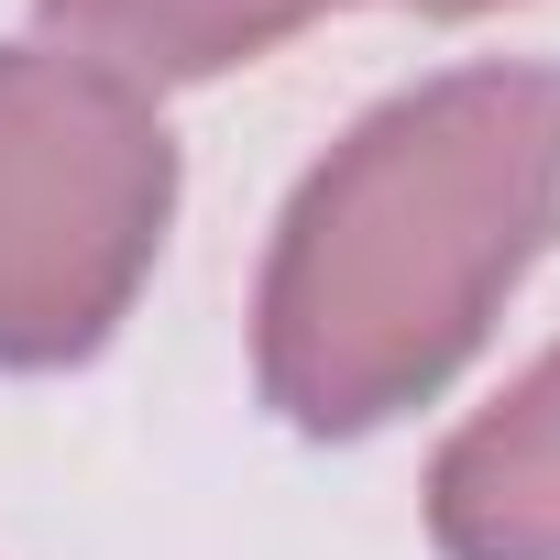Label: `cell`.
I'll use <instances>...</instances> for the list:
<instances>
[{
    "mask_svg": "<svg viewBox=\"0 0 560 560\" xmlns=\"http://www.w3.org/2000/svg\"><path fill=\"white\" fill-rule=\"evenodd\" d=\"M440 560H560V341L429 462Z\"/></svg>",
    "mask_w": 560,
    "mask_h": 560,
    "instance_id": "3957f363",
    "label": "cell"
},
{
    "mask_svg": "<svg viewBox=\"0 0 560 560\" xmlns=\"http://www.w3.org/2000/svg\"><path fill=\"white\" fill-rule=\"evenodd\" d=\"M176 132L154 89L67 56L0 45V374L89 363L165 253Z\"/></svg>",
    "mask_w": 560,
    "mask_h": 560,
    "instance_id": "7a4b0ae2",
    "label": "cell"
},
{
    "mask_svg": "<svg viewBox=\"0 0 560 560\" xmlns=\"http://www.w3.org/2000/svg\"><path fill=\"white\" fill-rule=\"evenodd\" d=\"M34 12L56 23L67 56H89L132 89H165V78H231V67L275 56L341 0H34Z\"/></svg>",
    "mask_w": 560,
    "mask_h": 560,
    "instance_id": "277c9868",
    "label": "cell"
},
{
    "mask_svg": "<svg viewBox=\"0 0 560 560\" xmlns=\"http://www.w3.org/2000/svg\"><path fill=\"white\" fill-rule=\"evenodd\" d=\"M560 242V56H472L374 100L287 198L253 287V385L298 440L429 407Z\"/></svg>",
    "mask_w": 560,
    "mask_h": 560,
    "instance_id": "6da1fadb",
    "label": "cell"
},
{
    "mask_svg": "<svg viewBox=\"0 0 560 560\" xmlns=\"http://www.w3.org/2000/svg\"><path fill=\"white\" fill-rule=\"evenodd\" d=\"M407 12H429V23H472V12H505V0H407Z\"/></svg>",
    "mask_w": 560,
    "mask_h": 560,
    "instance_id": "5b68a950",
    "label": "cell"
}]
</instances>
